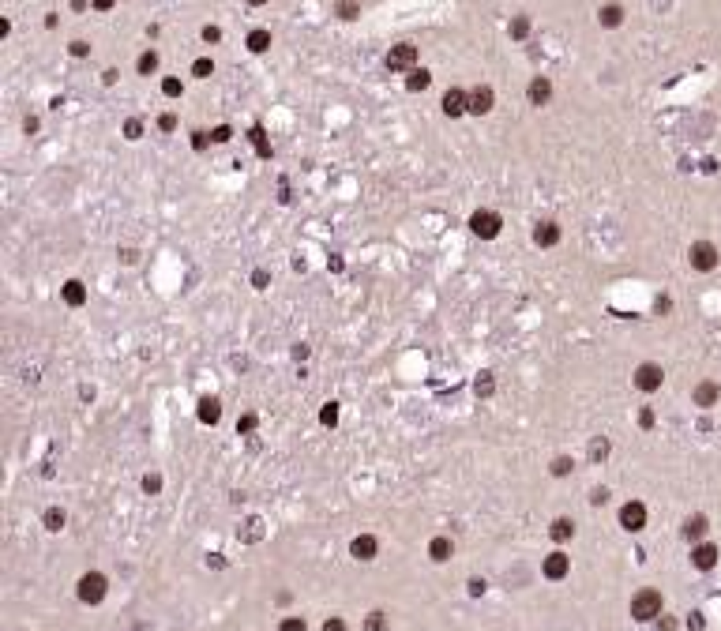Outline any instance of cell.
<instances>
[{
  "mask_svg": "<svg viewBox=\"0 0 721 631\" xmlns=\"http://www.w3.org/2000/svg\"><path fill=\"white\" fill-rule=\"evenodd\" d=\"M113 4H117V0H91V8H94V12H109Z\"/></svg>",
  "mask_w": 721,
  "mask_h": 631,
  "instance_id": "cell-53",
  "label": "cell"
},
{
  "mask_svg": "<svg viewBox=\"0 0 721 631\" xmlns=\"http://www.w3.org/2000/svg\"><path fill=\"white\" fill-rule=\"evenodd\" d=\"M717 557H721V549L714 545V541H699V545H691V568L695 571H714Z\"/></svg>",
  "mask_w": 721,
  "mask_h": 631,
  "instance_id": "cell-10",
  "label": "cell"
},
{
  "mask_svg": "<svg viewBox=\"0 0 721 631\" xmlns=\"http://www.w3.org/2000/svg\"><path fill=\"white\" fill-rule=\"evenodd\" d=\"M526 102L530 105H549L552 102V79L549 75H533L526 86Z\"/></svg>",
  "mask_w": 721,
  "mask_h": 631,
  "instance_id": "cell-12",
  "label": "cell"
},
{
  "mask_svg": "<svg viewBox=\"0 0 721 631\" xmlns=\"http://www.w3.org/2000/svg\"><path fill=\"white\" fill-rule=\"evenodd\" d=\"M590 504H594V507L609 504V488H594V493H590Z\"/></svg>",
  "mask_w": 721,
  "mask_h": 631,
  "instance_id": "cell-49",
  "label": "cell"
},
{
  "mask_svg": "<svg viewBox=\"0 0 721 631\" xmlns=\"http://www.w3.org/2000/svg\"><path fill=\"white\" fill-rule=\"evenodd\" d=\"M474 391H477V398H493V395H496V379H493V372H481V376L474 379Z\"/></svg>",
  "mask_w": 721,
  "mask_h": 631,
  "instance_id": "cell-26",
  "label": "cell"
},
{
  "mask_svg": "<svg viewBox=\"0 0 721 631\" xmlns=\"http://www.w3.org/2000/svg\"><path fill=\"white\" fill-rule=\"evenodd\" d=\"M308 353H312V350H308V346H304V342H297V346H293V361H304V357H308Z\"/></svg>",
  "mask_w": 721,
  "mask_h": 631,
  "instance_id": "cell-52",
  "label": "cell"
},
{
  "mask_svg": "<svg viewBox=\"0 0 721 631\" xmlns=\"http://www.w3.org/2000/svg\"><path fill=\"white\" fill-rule=\"evenodd\" d=\"M41 522H46V530H53V534H60V530L68 526V515H64L60 507H49L46 515H41Z\"/></svg>",
  "mask_w": 721,
  "mask_h": 631,
  "instance_id": "cell-24",
  "label": "cell"
},
{
  "mask_svg": "<svg viewBox=\"0 0 721 631\" xmlns=\"http://www.w3.org/2000/svg\"><path fill=\"white\" fill-rule=\"evenodd\" d=\"M162 94H166V98H181L184 94L181 79H173V75H169V79H162Z\"/></svg>",
  "mask_w": 721,
  "mask_h": 631,
  "instance_id": "cell-35",
  "label": "cell"
},
{
  "mask_svg": "<svg viewBox=\"0 0 721 631\" xmlns=\"http://www.w3.org/2000/svg\"><path fill=\"white\" fill-rule=\"evenodd\" d=\"M334 12H338V19H346V23H349V19L360 15V4H357V0H338Z\"/></svg>",
  "mask_w": 721,
  "mask_h": 631,
  "instance_id": "cell-32",
  "label": "cell"
},
{
  "mask_svg": "<svg viewBox=\"0 0 721 631\" xmlns=\"http://www.w3.org/2000/svg\"><path fill=\"white\" fill-rule=\"evenodd\" d=\"M706 530H710V519H706V515H687V519H684V538L695 541V545L706 538Z\"/></svg>",
  "mask_w": 721,
  "mask_h": 631,
  "instance_id": "cell-18",
  "label": "cell"
},
{
  "mask_svg": "<svg viewBox=\"0 0 721 631\" xmlns=\"http://www.w3.org/2000/svg\"><path fill=\"white\" fill-rule=\"evenodd\" d=\"M203 41H211V46H214V41H222V30H218V27H203Z\"/></svg>",
  "mask_w": 721,
  "mask_h": 631,
  "instance_id": "cell-51",
  "label": "cell"
},
{
  "mask_svg": "<svg viewBox=\"0 0 721 631\" xmlns=\"http://www.w3.org/2000/svg\"><path fill=\"white\" fill-rule=\"evenodd\" d=\"M665 613V597L661 590H654V586H642V590L631 597V620H639V624H654Z\"/></svg>",
  "mask_w": 721,
  "mask_h": 631,
  "instance_id": "cell-1",
  "label": "cell"
},
{
  "mask_svg": "<svg viewBox=\"0 0 721 631\" xmlns=\"http://www.w3.org/2000/svg\"><path fill=\"white\" fill-rule=\"evenodd\" d=\"M60 297H64V304H72V308H83V304H86V286L79 278H72V282H64V286H60Z\"/></svg>",
  "mask_w": 721,
  "mask_h": 631,
  "instance_id": "cell-17",
  "label": "cell"
},
{
  "mask_svg": "<svg viewBox=\"0 0 721 631\" xmlns=\"http://www.w3.org/2000/svg\"><path fill=\"white\" fill-rule=\"evenodd\" d=\"M654 421H658V417H654V410L642 406V410H639V425H642V429H654Z\"/></svg>",
  "mask_w": 721,
  "mask_h": 631,
  "instance_id": "cell-44",
  "label": "cell"
},
{
  "mask_svg": "<svg viewBox=\"0 0 721 631\" xmlns=\"http://www.w3.org/2000/svg\"><path fill=\"white\" fill-rule=\"evenodd\" d=\"M124 136H128V139H139V136H143V121H128V124H124Z\"/></svg>",
  "mask_w": 721,
  "mask_h": 631,
  "instance_id": "cell-46",
  "label": "cell"
},
{
  "mask_svg": "<svg viewBox=\"0 0 721 631\" xmlns=\"http://www.w3.org/2000/svg\"><path fill=\"white\" fill-rule=\"evenodd\" d=\"M248 4H252V8H264V4H267V0H248Z\"/></svg>",
  "mask_w": 721,
  "mask_h": 631,
  "instance_id": "cell-55",
  "label": "cell"
},
{
  "mask_svg": "<svg viewBox=\"0 0 721 631\" xmlns=\"http://www.w3.org/2000/svg\"><path fill=\"white\" fill-rule=\"evenodd\" d=\"M560 226H556L552 219H541L538 226H533V245H541V248H556L560 245Z\"/></svg>",
  "mask_w": 721,
  "mask_h": 631,
  "instance_id": "cell-15",
  "label": "cell"
},
{
  "mask_svg": "<svg viewBox=\"0 0 721 631\" xmlns=\"http://www.w3.org/2000/svg\"><path fill=\"white\" fill-rule=\"evenodd\" d=\"M507 34L519 38V41L526 38V34H530V15H515V19H511V23H507Z\"/></svg>",
  "mask_w": 721,
  "mask_h": 631,
  "instance_id": "cell-30",
  "label": "cell"
},
{
  "mask_svg": "<svg viewBox=\"0 0 721 631\" xmlns=\"http://www.w3.org/2000/svg\"><path fill=\"white\" fill-rule=\"evenodd\" d=\"M429 83H432V72H424V68H413L410 72V79H406V91H429Z\"/></svg>",
  "mask_w": 721,
  "mask_h": 631,
  "instance_id": "cell-25",
  "label": "cell"
},
{
  "mask_svg": "<svg viewBox=\"0 0 721 631\" xmlns=\"http://www.w3.org/2000/svg\"><path fill=\"white\" fill-rule=\"evenodd\" d=\"M158 128H162V132H173V128H177V117H173V113H162V117H158Z\"/></svg>",
  "mask_w": 721,
  "mask_h": 631,
  "instance_id": "cell-48",
  "label": "cell"
},
{
  "mask_svg": "<svg viewBox=\"0 0 721 631\" xmlns=\"http://www.w3.org/2000/svg\"><path fill=\"white\" fill-rule=\"evenodd\" d=\"M687 264H691V271H703V275L717 271V264H721L717 245L714 241H695L691 248H687Z\"/></svg>",
  "mask_w": 721,
  "mask_h": 631,
  "instance_id": "cell-3",
  "label": "cell"
},
{
  "mask_svg": "<svg viewBox=\"0 0 721 631\" xmlns=\"http://www.w3.org/2000/svg\"><path fill=\"white\" fill-rule=\"evenodd\" d=\"M654 631H676V616H669V613H661L658 620H654Z\"/></svg>",
  "mask_w": 721,
  "mask_h": 631,
  "instance_id": "cell-38",
  "label": "cell"
},
{
  "mask_svg": "<svg viewBox=\"0 0 721 631\" xmlns=\"http://www.w3.org/2000/svg\"><path fill=\"white\" fill-rule=\"evenodd\" d=\"M429 557H432L436 564H447V560L455 557V541H451V538H443V534H440V538H432V541H429Z\"/></svg>",
  "mask_w": 721,
  "mask_h": 631,
  "instance_id": "cell-20",
  "label": "cell"
},
{
  "mask_svg": "<svg viewBox=\"0 0 721 631\" xmlns=\"http://www.w3.org/2000/svg\"><path fill=\"white\" fill-rule=\"evenodd\" d=\"M571 470H575L571 455H556V459H552V466H549V474H552V477H567Z\"/></svg>",
  "mask_w": 721,
  "mask_h": 631,
  "instance_id": "cell-31",
  "label": "cell"
},
{
  "mask_svg": "<svg viewBox=\"0 0 721 631\" xmlns=\"http://www.w3.org/2000/svg\"><path fill=\"white\" fill-rule=\"evenodd\" d=\"M376 552H379V541H376L372 534H357L353 541H349V557L360 560V564L376 560Z\"/></svg>",
  "mask_w": 721,
  "mask_h": 631,
  "instance_id": "cell-13",
  "label": "cell"
},
{
  "mask_svg": "<svg viewBox=\"0 0 721 631\" xmlns=\"http://www.w3.org/2000/svg\"><path fill=\"white\" fill-rule=\"evenodd\" d=\"M136 72H139V75H155V72H158V53H155V49L139 53V60H136Z\"/></svg>",
  "mask_w": 721,
  "mask_h": 631,
  "instance_id": "cell-27",
  "label": "cell"
},
{
  "mask_svg": "<svg viewBox=\"0 0 721 631\" xmlns=\"http://www.w3.org/2000/svg\"><path fill=\"white\" fill-rule=\"evenodd\" d=\"M493 105H496V94H493V86H488V83H481V86L469 91V113H474V117L493 113Z\"/></svg>",
  "mask_w": 721,
  "mask_h": 631,
  "instance_id": "cell-11",
  "label": "cell"
},
{
  "mask_svg": "<svg viewBox=\"0 0 721 631\" xmlns=\"http://www.w3.org/2000/svg\"><path fill=\"white\" fill-rule=\"evenodd\" d=\"M86 53H91V46H86L83 38H75V41H72V57H86Z\"/></svg>",
  "mask_w": 721,
  "mask_h": 631,
  "instance_id": "cell-50",
  "label": "cell"
},
{
  "mask_svg": "<svg viewBox=\"0 0 721 631\" xmlns=\"http://www.w3.org/2000/svg\"><path fill=\"white\" fill-rule=\"evenodd\" d=\"M706 627V620H703V613H687V631H703Z\"/></svg>",
  "mask_w": 721,
  "mask_h": 631,
  "instance_id": "cell-45",
  "label": "cell"
},
{
  "mask_svg": "<svg viewBox=\"0 0 721 631\" xmlns=\"http://www.w3.org/2000/svg\"><path fill=\"white\" fill-rule=\"evenodd\" d=\"M721 402V384L717 379H699L695 384V391H691V406H699V410H714Z\"/></svg>",
  "mask_w": 721,
  "mask_h": 631,
  "instance_id": "cell-9",
  "label": "cell"
},
{
  "mask_svg": "<svg viewBox=\"0 0 721 631\" xmlns=\"http://www.w3.org/2000/svg\"><path fill=\"white\" fill-rule=\"evenodd\" d=\"M256 425H259V417H256L252 410H248V413H240V417H237V436H252Z\"/></svg>",
  "mask_w": 721,
  "mask_h": 631,
  "instance_id": "cell-29",
  "label": "cell"
},
{
  "mask_svg": "<svg viewBox=\"0 0 721 631\" xmlns=\"http://www.w3.org/2000/svg\"><path fill=\"white\" fill-rule=\"evenodd\" d=\"M541 575H545L549 583H560V579H567V575H571V557H567L564 549L549 552V557H545V564H541Z\"/></svg>",
  "mask_w": 721,
  "mask_h": 631,
  "instance_id": "cell-8",
  "label": "cell"
},
{
  "mask_svg": "<svg viewBox=\"0 0 721 631\" xmlns=\"http://www.w3.org/2000/svg\"><path fill=\"white\" fill-rule=\"evenodd\" d=\"M278 631H308V624H304V616H286L278 624Z\"/></svg>",
  "mask_w": 721,
  "mask_h": 631,
  "instance_id": "cell-36",
  "label": "cell"
},
{
  "mask_svg": "<svg viewBox=\"0 0 721 631\" xmlns=\"http://www.w3.org/2000/svg\"><path fill=\"white\" fill-rule=\"evenodd\" d=\"M597 23L601 27H620V23H624V8H620V4H601L597 8Z\"/></svg>",
  "mask_w": 721,
  "mask_h": 631,
  "instance_id": "cell-21",
  "label": "cell"
},
{
  "mask_svg": "<svg viewBox=\"0 0 721 631\" xmlns=\"http://www.w3.org/2000/svg\"><path fill=\"white\" fill-rule=\"evenodd\" d=\"M440 110H443L447 117H462V113H469V91H458V86H451V91L443 94Z\"/></svg>",
  "mask_w": 721,
  "mask_h": 631,
  "instance_id": "cell-14",
  "label": "cell"
},
{
  "mask_svg": "<svg viewBox=\"0 0 721 631\" xmlns=\"http://www.w3.org/2000/svg\"><path fill=\"white\" fill-rule=\"evenodd\" d=\"M320 631H349V627H346V620H342V616H327Z\"/></svg>",
  "mask_w": 721,
  "mask_h": 631,
  "instance_id": "cell-42",
  "label": "cell"
},
{
  "mask_svg": "<svg viewBox=\"0 0 721 631\" xmlns=\"http://www.w3.org/2000/svg\"><path fill=\"white\" fill-rule=\"evenodd\" d=\"M211 143H214V139H211V132H192V147H195V150H207Z\"/></svg>",
  "mask_w": 721,
  "mask_h": 631,
  "instance_id": "cell-41",
  "label": "cell"
},
{
  "mask_svg": "<svg viewBox=\"0 0 721 631\" xmlns=\"http://www.w3.org/2000/svg\"><path fill=\"white\" fill-rule=\"evenodd\" d=\"M75 594H79L83 605H102L105 594H109V579L102 571H86V575H79V583H75Z\"/></svg>",
  "mask_w": 721,
  "mask_h": 631,
  "instance_id": "cell-2",
  "label": "cell"
},
{
  "mask_svg": "<svg viewBox=\"0 0 721 631\" xmlns=\"http://www.w3.org/2000/svg\"><path fill=\"white\" fill-rule=\"evenodd\" d=\"M549 538L556 541V545H564V541H571V538H575V519H567V515L552 519V526H549Z\"/></svg>",
  "mask_w": 721,
  "mask_h": 631,
  "instance_id": "cell-19",
  "label": "cell"
},
{
  "mask_svg": "<svg viewBox=\"0 0 721 631\" xmlns=\"http://www.w3.org/2000/svg\"><path fill=\"white\" fill-rule=\"evenodd\" d=\"M211 139H214V143H229V139H233V132H229V124H218L214 132H211Z\"/></svg>",
  "mask_w": 721,
  "mask_h": 631,
  "instance_id": "cell-43",
  "label": "cell"
},
{
  "mask_svg": "<svg viewBox=\"0 0 721 631\" xmlns=\"http://www.w3.org/2000/svg\"><path fill=\"white\" fill-rule=\"evenodd\" d=\"M387 68H391V72H413V68H417V46H410V41H398V46H391V53H387Z\"/></svg>",
  "mask_w": 721,
  "mask_h": 631,
  "instance_id": "cell-7",
  "label": "cell"
},
{
  "mask_svg": "<svg viewBox=\"0 0 721 631\" xmlns=\"http://www.w3.org/2000/svg\"><path fill=\"white\" fill-rule=\"evenodd\" d=\"M466 590H469V597H481V594L488 590V583H485V579H477V575H474V579L466 583Z\"/></svg>",
  "mask_w": 721,
  "mask_h": 631,
  "instance_id": "cell-40",
  "label": "cell"
},
{
  "mask_svg": "<svg viewBox=\"0 0 721 631\" xmlns=\"http://www.w3.org/2000/svg\"><path fill=\"white\" fill-rule=\"evenodd\" d=\"M143 493H150V496L162 493V477H158V474H147V477H143Z\"/></svg>",
  "mask_w": 721,
  "mask_h": 631,
  "instance_id": "cell-39",
  "label": "cell"
},
{
  "mask_svg": "<svg viewBox=\"0 0 721 631\" xmlns=\"http://www.w3.org/2000/svg\"><path fill=\"white\" fill-rule=\"evenodd\" d=\"M252 143H256V150H259V155H264V158L271 155V147H267V136H264V128H252Z\"/></svg>",
  "mask_w": 721,
  "mask_h": 631,
  "instance_id": "cell-37",
  "label": "cell"
},
{
  "mask_svg": "<svg viewBox=\"0 0 721 631\" xmlns=\"http://www.w3.org/2000/svg\"><path fill=\"white\" fill-rule=\"evenodd\" d=\"M620 530H628V534L647 530V504H642V500H628V504L620 507Z\"/></svg>",
  "mask_w": 721,
  "mask_h": 631,
  "instance_id": "cell-6",
  "label": "cell"
},
{
  "mask_svg": "<svg viewBox=\"0 0 721 631\" xmlns=\"http://www.w3.org/2000/svg\"><path fill=\"white\" fill-rule=\"evenodd\" d=\"M120 259H124V264H136L139 252H136V248H124V252H120Z\"/></svg>",
  "mask_w": 721,
  "mask_h": 631,
  "instance_id": "cell-54",
  "label": "cell"
},
{
  "mask_svg": "<svg viewBox=\"0 0 721 631\" xmlns=\"http://www.w3.org/2000/svg\"><path fill=\"white\" fill-rule=\"evenodd\" d=\"M320 425H327V429H334V425H338V402H323V410H320Z\"/></svg>",
  "mask_w": 721,
  "mask_h": 631,
  "instance_id": "cell-34",
  "label": "cell"
},
{
  "mask_svg": "<svg viewBox=\"0 0 721 631\" xmlns=\"http://www.w3.org/2000/svg\"><path fill=\"white\" fill-rule=\"evenodd\" d=\"M252 286H256V290H267V286H271V275H267V271H252Z\"/></svg>",
  "mask_w": 721,
  "mask_h": 631,
  "instance_id": "cell-47",
  "label": "cell"
},
{
  "mask_svg": "<svg viewBox=\"0 0 721 631\" xmlns=\"http://www.w3.org/2000/svg\"><path fill=\"white\" fill-rule=\"evenodd\" d=\"M192 75H195V79H211V75H214V60H211V57H200V60L192 64Z\"/></svg>",
  "mask_w": 721,
  "mask_h": 631,
  "instance_id": "cell-33",
  "label": "cell"
},
{
  "mask_svg": "<svg viewBox=\"0 0 721 631\" xmlns=\"http://www.w3.org/2000/svg\"><path fill=\"white\" fill-rule=\"evenodd\" d=\"M387 627H391V620H387L384 609H372V613L365 616V631H387Z\"/></svg>",
  "mask_w": 721,
  "mask_h": 631,
  "instance_id": "cell-28",
  "label": "cell"
},
{
  "mask_svg": "<svg viewBox=\"0 0 721 631\" xmlns=\"http://www.w3.org/2000/svg\"><path fill=\"white\" fill-rule=\"evenodd\" d=\"M609 451H613V443H609V436H594V440H590V448H586L590 462H605V459H609Z\"/></svg>",
  "mask_w": 721,
  "mask_h": 631,
  "instance_id": "cell-22",
  "label": "cell"
},
{
  "mask_svg": "<svg viewBox=\"0 0 721 631\" xmlns=\"http://www.w3.org/2000/svg\"><path fill=\"white\" fill-rule=\"evenodd\" d=\"M195 417H200L203 425H218V421H222V402H218L214 395L200 398V410H195Z\"/></svg>",
  "mask_w": 721,
  "mask_h": 631,
  "instance_id": "cell-16",
  "label": "cell"
},
{
  "mask_svg": "<svg viewBox=\"0 0 721 631\" xmlns=\"http://www.w3.org/2000/svg\"><path fill=\"white\" fill-rule=\"evenodd\" d=\"M245 46L252 49V53H267V49H271V30H264V27L252 30V34L245 38Z\"/></svg>",
  "mask_w": 721,
  "mask_h": 631,
  "instance_id": "cell-23",
  "label": "cell"
},
{
  "mask_svg": "<svg viewBox=\"0 0 721 631\" xmlns=\"http://www.w3.org/2000/svg\"><path fill=\"white\" fill-rule=\"evenodd\" d=\"M500 230H504V219H500L496 211H474L469 214V233L481 237V241H493V237H500Z\"/></svg>",
  "mask_w": 721,
  "mask_h": 631,
  "instance_id": "cell-5",
  "label": "cell"
},
{
  "mask_svg": "<svg viewBox=\"0 0 721 631\" xmlns=\"http://www.w3.org/2000/svg\"><path fill=\"white\" fill-rule=\"evenodd\" d=\"M631 384H635V391H642V395H654V391H661V384H665V368L658 361H642L635 372H631Z\"/></svg>",
  "mask_w": 721,
  "mask_h": 631,
  "instance_id": "cell-4",
  "label": "cell"
}]
</instances>
